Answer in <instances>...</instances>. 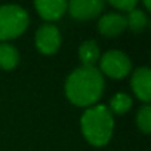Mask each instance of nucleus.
Returning a JSON list of instances; mask_svg holds the SVG:
<instances>
[{
	"label": "nucleus",
	"instance_id": "0eeeda50",
	"mask_svg": "<svg viewBox=\"0 0 151 151\" xmlns=\"http://www.w3.org/2000/svg\"><path fill=\"white\" fill-rule=\"evenodd\" d=\"M130 85L141 101L148 102L151 99V71L148 67H141L133 73Z\"/></svg>",
	"mask_w": 151,
	"mask_h": 151
},
{
	"label": "nucleus",
	"instance_id": "9b49d317",
	"mask_svg": "<svg viewBox=\"0 0 151 151\" xmlns=\"http://www.w3.org/2000/svg\"><path fill=\"white\" fill-rule=\"evenodd\" d=\"M19 62V53L15 46L9 43L0 45V68L3 70H14Z\"/></svg>",
	"mask_w": 151,
	"mask_h": 151
},
{
	"label": "nucleus",
	"instance_id": "20e7f679",
	"mask_svg": "<svg viewBox=\"0 0 151 151\" xmlns=\"http://www.w3.org/2000/svg\"><path fill=\"white\" fill-rule=\"evenodd\" d=\"M99 67L101 74L111 79H123L130 73L132 62L129 56L122 50H108L99 58Z\"/></svg>",
	"mask_w": 151,
	"mask_h": 151
},
{
	"label": "nucleus",
	"instance_id": "f8f14e48",
	"mask_svg": "<svg viewBox=\"0 0 151 151\" xmlns=\"http://www.w3.org/2000/svg\"><path fill=\"white\" fill-rule=\"evenodd\" d=\"M130 107H132V98L124 92H119L111 98L108 110L111 111V114H124L130 110Z\"/></svg>",
	"mask_w": 151,
	"mask_h": 151
},
{
	"label": "nucleus",
	"instance_id": "2eb2a0df",
	"mask_svg": "<svg viewBox=\"0 0 151 151\" xmlns=\"http://www.w3.org/2000/svg\"><path fill=\"white\" fill-rule=\"evenodd\" d=\"M110 5L119 11H123V12H130L133 9H136V2L135 0H111Z\"/></svg>",
	"mask_w": 151,
	"mask_h": 151
},
{
	"label": "nucleus",
	"instance_id": "f03ea898",
	"mask_svg": "<svg viewBox=\"0 0 151 151\" xmlns=\"http://www.w3.org/2000/svg\"><path fill=\"white\" fill-rule=\"evenodd\" d=\"M80 126L85 138L95 147H104L110 142L114 130V119L108 107L93 105L88 108L82 119Z\"/></svg>",
	"mask_w": 151,
	"mask_h": 151
},
{
	"label": "nucleus",
	"instance_id": "6e6552de",
	"mask_svg": "<svg viewBox=\"0 0 151 151\" xmlns=\"http://www.w3.org/2000/svg\"><path fill=\"white\" fill-rule=\"evenodd\" d=\"M98 28H99L101 34H104L107 37H116L127 28L126 17L116 14V12L105 14L104 17H101V19L98 22Z\"/></svg>",
	"mask_w": 151,
	"mask_h": 151
},
{
	"label": "nucleus",
	"instance_id": "7ed1b4c3",
	"mask_svg": "<svg viewBox=\"0 0 151 151\" xmlns=\"http://www.w3.org/2000/svg\"><path fill=\"white\" fill-rule=\"evenodd\" d=\"M30 22L27 11L18 5L0 6V40H12L21 36Z\"/></svg>",
	"mask_w": 151,
	"mask_h": 151
},
{
	"label": "nucleus",
	"instance_id": "9d476101",
	"mask_svg": "<svg viewBox=\"0 0 151 151\" xmlns=\"http://www.w3.org/2000/svg\"><path fill=\"white\" fill-rule=\"evenodd\" d=\"M79 58L83 67H95V64L101 58L99 46L95 40H86L79 47Z\"/></svg>",
	"mask_w": 151,
	"mask_h": 151
},
{
	"label": "nucleus",
	"instance_id": "f257e3e1",
	"mask_svg": "<svg viewBox=\"0 0 151 151\" xmlns=\"http://www.w3.org/2000/svg\"><path fill=\"white\" fill-rule=\"evenodd\" d=\"M104 92V76L96 67L76 68L65 82V95L77 107L93 105Z\"/></svg>",
	"mask_w": 151,
	"mask_h": 151
},
{
	"label": "nucleus",
	"instance_id": "39448f33",
	"mask_svg": "<svg viewBox=\"0 0 151 151\" xmlns=\"http://www.w3.org/2000/svg\"><path fill=\"white\" fill-rule=\"evenodd\" d=\"M61 46V33L56 25L45 24L36 33V47L45 55H53Z\"/></svg>",
	"mask_w": 151,
	"mask_h": 151
},
{
	"label": "nucleus",
	"instance_id": "ddd939ff",
	"mask_svg": "<svg viewBox=\"0 0 151 151\" xmlns=\"http://www.w3.org/2000/svg\"><path fill=\"white\" fill-rule=\"evenodd\" d=\"M126 22H127V27H129L132 31L139 33V31H142V30L147 27L148 18H147V15H145L144 11H141V9H133V11L129 12V15H127V18H126Z\"/></svg>",
	"mask_w": 151,
	"mask_h": 151
},
{
	"label": "nucleus",
	"instance_id": "4468645a",
	"mask_svg": "<svg viewBox=\"0 0 151 151\" xmlns=\"http://www.w3.org/2000/svg\"><path fill=\"white\" fill-rule=\"evenodd\" d=\"M136 124L142 133H150L151 130V107L148 104L142 105L136 114Z\"/></svg>",
	"mask_w": 151,
	"mask_h": 151
},
{
	"label": "nucleus",
	"instance_id": "423d86ee",
	"mask_svg": "<svg viewBox=\"0 0 151 151\" xmlns=\"http://www.w3.org/2000/svg\"><path fill=\"white\" fill-rule=\"evenodd\" d=\"M105 3L102 0H73L68 3L67 9L74 19L88 21L98 17L102 12Z\"/></svg>",
	"mask_w": 151,
	"mask_h": 151
},
{
	"label": "nucleus",
	"instance_id": "1a4fd4ad",
	"mask_svg": "<svg viewBox=\"0 0 151 151\" xmlns=\"http://www.w3.org/2000/svg\"><path fill=\"white\" fill-rule=\"evenodd\" d=\"M39 15L46 21H55L59 19L65 12L68 3L65 0H39L34 3Z\"/></svg>",
	"mask_w": 151,
	"mask_h": 151
}]
</instances>
